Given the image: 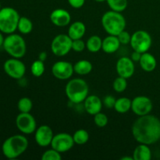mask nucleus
<instances>
[{
	"instance_id": "obj_20",
	"label": "nucleus",
	"mask_w": 160,
	"mask_h": 160,
	"mask_svg": "<svg viewBox=\"0 0 160 160\" xmlns=\"http://www.w3.org/2000/svg\"><path fill=\"white\" fill-rule=\"evenodd\" d=\"M140 67L145 72H152L155 70L157 66V60L156 57L152 54L148 52H144L142 54L140 61H139Z\"/></svg>"
},
{
	"instance_id": "obj_11",
	"label": "nucleus",
	"mask_w": 160,
	"mask_h": 160,
	"mask_svg": "<svg viewBox=\"0 0 160 160\" xmlns=\"http://www.w3.org/2000/svg\"><path fill=\"white\" fill-rule=\"evenodd\" d=\"M74 145L73 135L62 132L55 134L50 146L62 154L72 149Z\"/></svg>"
},
{
	"instance_id": "obj_27",
	"label": "nucleus",
	"mask_w": 160,
	"mask_h": 160,
	"mask_svg": "<svg viewBox=\"0 0 160 160\" xmlns=\"http://www.w3.org/2000/svg\"><path fill=\"white\" fill-rule=\"evenodd\" d=\"M108 6L111 10L122 12L128 7V0H106Z\"/></svg>"
},
{
	"instance_id": "obj_41",
	"label": "nucleus",
	"mask_w": 160,
	"mask_h": 160,
	"mask_svg": "<svg viewBox=\"0 0 160 160\" xmlns=\"http://www.w3.org/2000/svg\"><path fill=\"white\" fill-rule=\"evenodd\" d=\"M94 1L97 2H106V0H94Z\"/></svg>"
},
{
	"instance_id": "obj_36",
	"label": "nucleus",
	"mask_w": 160,
	"mask_h": 160,
	"mask_svg": "<svg viewBox=\"0 0 160 160\" xmlns=\"http://www.w3.org/2000/svg\"><path fill=\"white\" fill-rule=\"evenodd\" d=\"M71 7L74 9H80L85 3V0H67Z\"/></svg>"
},
{
	"instance_id": "obj_35",
	"label": "nucleus",
	"mask_w": 160,
	"mask_h": 160,
	"mask_svg": "<svg viewBox=\"0 0 160 160\" xmlns=\"http://www.w3.org/2000/svg\"><path fill=\"white\" fill-rule=\"evenodd\" d=\"M116 101H117V99L112 95H106L102 100L103 106L107 108V109H112V108H114V106H115Z\"/></svg>"
},
{
	"instance_id": "obj_7",
	"label": "nucleus",
	"mask_w": 160,
	"mask_h": 160,
	"mask_svg": "<svg viewBox=\"0 0 160 160\" xmlns=\"http://www.w3.org/2000/svg\"><path fill=\"white\" fill-rule=\"evenodd\" d=\"M131 48L134 51L144 53L148 52L152 45V38L148 32L144 30H138L131 34Z\"/></svg>"
},
{
	"instance_id": "obj_3",
	"label": "nucleus",
	"mask_w": 160,
	"mask_h": 160,
	"mask_svg": "<svg viewBox=\"0 0 160 160\" xmlns=\"http://www.w3.org/2000/svg\"><path fill=\"white\" fill-rule=\"evenodd\" d=\"M89 92L88 84L81 78H73L67 82L65 87V94L73 104L84 102Z\"/></svg>"
},
{
	"instance_id": "obj_6",
	"label": "nucleus",
	"mask_w": 160,
	"mask_h": 160,
	"mask_svg": "<svg viewBox=\"0 0 160 160\" xmlns=\"http://www.w3.org/2000/svg\"><path fill=\"white\" fill-rule=\"evenodd\" d=\"M20 16L14 8L6 6L0 10V31L5 34H12L17 30Z\"/></svg>"
},
{
	"instance_id": "obj_34",
	"label": "nucleus",
	"mask_w": 160,
	"mask_h": 160,
	"mask_svg": "<svg viewBox=\"0 0 160 160\" xmlns=\"http://www.w3.org/2000/svg\"><path fill=\"white\" fill-rule=\"evenodd\" d=\"M119 41H120V44L121 45H128L131 42V34H130L128 31L123 30V31L120 33V34L117 35Z\"/></svg>"
},
{
	"instance_id": "obj_15",
	"label": "nucleus",
	"mask_w": 160,
	"mask_h": 160,
	"mask_svg": "<svg viewBox=\"0 0 160 160\" xmlns=\"http://www.w3.org/2000/svg\"><path fill=\"white\" fill-rule=\"evenodd\" d=\"M116 70L118 76L129 79L134 75L135 71L134 62L131 57L123 56L117 60L116 64Z\"/></svg>"
},
{
	"instance_id": "obj_4",
	"label": "nucleus",
	"mask_w": 160,
	"mask_h": 160,
	"mask_svg": "<svg viewBox=\"0 0 160 160\" xmlns=\"http://www.w3.org/2000/svg\"><path fill=\"white\" fill-rule=\"evenodd\" d=\"M101 21L104 31L110 35L117 36L126 28V20L123 14L113 10L105 12Z\"/></svg>"
},
{
	"instance_id": "obj_10",
	"label": "nucleus",
	"mask_w": 160,
	"mask_h": 160,
	"mask_svg": "<svg viewBox=\"0 0 160 160\" xmlns=\"http://www.w3.org/2000/svg\"><path fill=\"white\" fill-rule=\"evenodd\" d=\"M15 123L23 134H31L37 129L35 118L30 112H20L16 117Z\"/></svg>"
},
{
	"instance_id": "obj_14",
	"label": "nucleus",
	"mask_w": 160,
	"mask_h": 160,
	"mask_svg": "<svg viewBox=\"0 0 160 160\" xmlns=\"http://www.w3.org/2000/svg\"><path fill=\"white\" fill-rule=\"evenodd\" d=\"M54 135L52 129L49 126L41 125L34 131V140L38 146L45 148L51 145Z\"/></svg>"
},
{
	"instance_id": "obj_9",
	"label": "nucleus",
	"mask_w": 160,
	"mask_h": 160,
	"mask_svg": "<svg viewBox=\"0 0 160 160\" xmlns=\"http://www.w3.org/2000/svg\"><path fill=\"white\" fill-rule=\"evenodd\" d=\"M5 73L12 79L20 80L23 78L26 73V66L20 59L12 58L8 59L3 64Z\"/></svg>"
},
{
	"instance_id": "obj_19",
	"label": "nucleus",
	"mask_w": 160,
	"mask_h": 160,
	"mask_svg": "<svg viewBox=\"0 0 160 160\" xmlns=\"http://www.w3.org/2000/svg\"><path fill=\"white\" fill-rule=\"evenodd\" d=\"M86 33V26L82 21H74L69 25L68 35L72 40L81 39Z\"/></svg>"
},
{
	"instance_id": "obj_28",
	"label": "nucleus",
	"mask_w": 160,
	"mask_h": 160,
	"mask_svg": "<svg viewBox=\"0 0 160 160\" xmlns=\"http://www.w3.org/2000/svg\"><path fill=\"white\" fill-rule=\"evenodd\" d=\"M45 70V63L43 61L39 59L34 61L31 66V72L32 75L35 78H40L44 74Z\"/></svg>"
},
{
	"instance_id": "obj_22",
	"label": "nucleus",
	"mask_w": 160,
	"mask_h": 160,
	"mask_svg": "<svg viewBox=\"0 0 160 160\" xmlns=\"http://www.w3.org/2000/svg\"><path fill=\"white\" fill-rule=\"evenodd\" d=\"M92 69H93V65L90 61L87 60V59L78 60L73 65L74 73L78 75H81V76L89 74L92 72Z\"/></svg>"
},
{
	"instance_id": "obj_23",
	"label": "nucleus",
	"mask_w": 160,
	"mask_h": 160,
	"mask_svg": "<svg viewBox=\"0 0 160 160\" xmlns=\"http://www.w3.org/2000/svg\"><path fill=\"white\" fill-rule=\"evenodd\" d=\"M131 103L132 100L128 97H121L117 99L113 109L118 113H127L131 109Z\"/></svg>"
},
{
	"instance_id": "obj_21",
	"label": "nucleus",
	"mask_w": 160,
	"mask_h": 160,
	"mask_svg": "<svg viewBox=\"0 0 160 160\" xmlns=\"http://www.w3.org/2000/svg\"><path fill=\"white\" fill-rule=\"evenodd\" d=\"M152 151L149 145L145 144H141L134 148L133 152V158L134 160H150L152 159Z\"/></svg>"
},
{
	"instance_id": "obj_33",
	"label": "nucleus",
	"mask_w": 160,
	"mask_h": 160,
	"mask_svg": "<svg viewBox=\"0 0 160 160\" xmlns=\"http://www.w3.org/2000/svg\"><path fill=\"white\" fill-rule=\"evenodd\" d=\"M86 48V42L81 39H77L73 40L72 42V50H73L76 52H81Z\"/></svg>"
},
{
	"instance_id": "obj_31",
	"label": "nucleus",
	"mask_w": 160,
	"mask_h": 160,
	"mask_svg": "<svg viewBox=\"0 0 160 160\" xmlns=\"http://www.w3.org/2000/svg\"><path fill=\"white\" fill-rule=\"evenodd\" d=\"M61 159H62L61 153L52 148L44 152L42 156V160H60Z\"/></svg>"
},
{
	"instance_id": "obj_13",
	"label": "nucleus",
	"mask_w": 160,
	"mask_h": 160,
	"mask_svg": "<svg viewBox=\"0 0 160 160\" xmlns=\"http://www.w3.org/2000/svg\"><path fill=\"white\" fill-rule=\"evenodd\" d=\"M74 73L73 65L67 61H57L52 67V73L60 81H67L73 76Z\"/></svg>"
},
{
	"instance_id": "obj_40",
	"label": "nucleus",
	"mask_w": 160,
	"mask_h": 160,
	"mask_svg": "<svg viewBox=\"0 0 160 160\" xmlns=\"http://www.w3.org/2000/svg\"><path fill=\"white\" fill-rule=\"evenodd\" d=\"M121 160H134V158H133V156H123V157H122Z\"/></svg>"
},
{
	"instance_id": "obj_26",
	"label": "nucleus",
	"mask_w": 160,
	"mask_h": 160,
	"mask_svg": "<svg viewBox=\"0 0 160 160\" xmlns=\"http://www.w3.org/2000/svg\"><path fill=\"white\" fill-rule=\"evenodd\" d=\"M73 138L76 145H85L89 140V134L86 130L78 129L73 134Z\"/></svg>"
},
{
	"instance_id": "obj_30",
	"label": "nucleus",
	"mask_w": 160,
	"mask_h": 160,
	"mask_svg": "<svg viewBox=\"0 0 160 160\" xmlns=\"http://www.w3.org/2000/svg\"><path fill=\"white\" fill-rule=\"evenodd\" d=\"M113 90L117 93H122L128 88V81L126 78L118 76L112 83Z\"/></svg>"
},
{
	"instance_id": "obj_8",
	"label": "nucleus",
	"mask_w": 160,
	"mask_h": 160,
	"mask_svg": "<svg viewBox=\"0 0 160 160\" xmlns=\"http://www.w3.org/2000/svg\"><path fill=\"white\" fill-rule=\"evenodd\" d=\"M73 40L68 34H59L52 39L51 42V51L55 56L62 57L72 50Z\"/></svg>"
},
{
	"instance_id": "obj_1",
	"label": "nucleus",
	"mask_w": 160,
	"mask_h": 160,
	"mask_svg": "<svg viewBox=\"0 0 160 160\" xmlns=\"http://www.w3.org/2000/svg\"><path fill=\"white\" fill-rule=\"evenodd\" d=\"M131 132L138 143L156 144L160 140V120L151 114L138 117L133 123Z\"/></svg>"
},
{
	"instance_id": "obj_25",
	"label": "nucleus",
	"mask_w": 160,
	"mask_h": 160,
	"mask_svg": "<svg viewBox=\"0 0 160 160\" xmlns=\"http://www.w3.org/2000/svg\"><path fill=\"white\" fill-rule=\"evenodd\" d=\"M17 30L22 34H30L33 30L32 21L26 17H20L18 22Z\"/></svg>"
},
{
	"instance_id": "obj_39",
	"label": "nucleus",
	"mask_w": 160,
	"mask_h": 160,
	"mask_svg": "<svg viewBox=\"0 0 160 160\" xmlns=\"http://www.w3.org/2000/svg\"><path fill=\"white\" fill-rule=\"evenodd\" d=\"M3 34H3L2 31H0V48H1V47H2L3 43H4L5 37H4V35H3Z\"/></svg>"
},
{
	"instance_id": "obj_18",
	"label": "nucleus",
	"mask_w": 160,
	"mask_h": 160,
	"mask_svg": "<svg viewBox=\"0 0 160 160\" xmlns=\"http://www.w3.org/2000/svg\"><path fill=\"white\" fill-rule=\"evenodd\" d=\"M120 45L121 44H120L117 36L109 34L104 39H102V50L107 54H112L118 51Z\"/></svg>"
},
{
	"instance_id": "obj_38",
	"label": "nucleus",
	"mask_w": 160,
	"mask_h": 160,
	"mask_svg": "<svg viewBox=\"0 0 160 160\" xmlns=\"http://www.w3.org/2000/svg\"><path fill=\"white\" fill-rule=\"evenodd\" d=\"M47 57H48V54H47L46 52L43 51V52H41L39 53V55H38L39 60L45 62V61L47 59Z\"/></svg>"
},
{
	"instance_id": "obj_37",
	"label": "nucleus",
	"mask_w": 160,
	"mask_h": 160,
	"mask_svg": "<svg viewBox=\"0 0 160 160\" xmlns=\"http://www.w3.org/2000/svg\"><path fill=\"white\" fill-rule=\"evenodd\" d=\"M142 53L134 51V50H133V52L131 53V59H132L134 62H139V61H140L141 59V57H142Z\"/></svg>"
},
{
	"instance_id": "obj_24",
	"label": "nucleus",
	"mask_w": 160,
	"mask_h": 160,
	"mask_svg": "<svg viewBox=\"0 0 160 160\" xmlns=\"http://www.w3.org/2000/svg\"><path fill=\"white\" fill-rule=\"evenodd\" d=\"M102 39L96 34L89 37L86 42V48L90 52H98L102 49Z\"/></svg>"
},
{
	"instance_id": "obj_42",
	"label": "nucleus",
	"mask_w": 160,
	"mask_h": 160,
	"mask_svg": "<svg viewBox=\"0 0 160 160\" xmlns=\"http://www.w3.org/2000/svg\"><path fill=\"white\" fill-rule=\"evenodd\" d=\"M2 8V6H1V2H0V10H1Z\"/></svg>"
},
{
	"instance_id": "obj_16",
	"label": "nucleus",
	"mask_w": 160,
	"mask_h": 160,
	"mask_svg": "<svg viewBox=\"0 0 160 160\" xmlns=\"http://www.w3.org/2000/svg\"><path fill=\"white\" fill-rule=\"evenodd\" d=\"M49 18L55 26L59 27V28L67 27L71 23V15L70 12L61 8L52 11Z\"/></svg>"
},
{
	"instance_id": "obj_32",
	"label": "nucleus",
	"mask_w": 160,
	"mask_h": 160,
	"mask_svg": "<svg viewBox=\"0 0 160 160\" xmlns=\"http://www.w3.org/2000/svg\"><path fill=\"white\" fill-rule=\"evenodd\" d=\"M93 117L94 123H95V124L96 125L98 128H105V127L108 124V123H109V119H108L107 116L105 113H103V112H98V113H96L95 115H94Z\"/></svg>"
},
{
	"instance_id": "obj_2",
	"label": "nucleus",
	"mask_w": 160,
	"mask_h": 160,
	"mask_svg": "<svg viewBox=\"0 0 160 160\" xmlns=\"http://www.w3.org/2000/svg\"><path fill=\"white\" fill-rule=\"evenodd\" d=\"M28 142L26 136L23 134H14L3 142L2 152L3 156L9 159H15L20 157L28 149Z\"/></svg>"
},
{
	"instance_id": "obj_5",
	"label": "nucleus",
	"mask_w": 160,
	"mask_h": 160,
	"mask_svg": "<svg viewBox=\"0 0 160 160\" xmlns=\"http://www.w3.org/2000/svg\"><path fill=\"white\" fill-rule=\"evenodd\" d=\"M2 48L9 56L17 59L23 58L27 52V44L24 38L15 33L7 34L5 37Z\"/></svg>"
},
{
	"instance_id": "obj_12",
	"label": "nucleus",
	"mask_w": 160,
	"mask_h": 160,
	"mask_svg": "<svg viewBox=\"0 0 160 160\" xmlns=\"http://www.w3.org/2000/svg\"><path fill=\"white\" fill-rule=\"evenodd\" d=\"M153 109V103L148 97L138 95L134 97L131 103V110L138 117L150 114Z\"/></svg>"
},
{
	"instance_id": "obj_17",
	"label": "nucleus",
	"mask_w": 160,
	"mask_h": 160,
	"mask_svg": "<svg viewBox=\"0 0 160 160\" xmlns=\"http://www.w3.org/2000/svg\"><path fill=\"white\" fill-rule=\"evenodd\" d=\"M102 106V100L95 95H88V97L84 101V110L89 115L94 116L98 112H101Z\"/></svg>"
},
{
	"instance_id": "obj_29",
	"label": "nucleus",
	"mask_w": 160,
	"mask_h": 160,
	"mask_svg": "<svg viewBox=\"0 0 160 160\" xmlns=\"http://www.w3.org/2000/svg\"><path fill=\"white\" fill-rule=\"evenodd\" d=\"M33 108V102L28 97H22L17 102V109L20 112H31Z\"/></svg>"
}]
</instances>
